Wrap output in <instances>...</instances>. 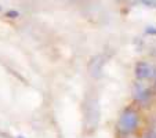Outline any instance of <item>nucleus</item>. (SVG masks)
Masks as SVG:
<instances>
[{
	"mask_svg": "<svg viewBox=\"0 0 156 138\" xmlns=\"http://www.w3.org/2000/svg\"><path fill=\"white\" fill-rule=\"evenodd\" d=\"M152 71H153V68L151 66V65L145 64V62H141V64L137 65L136 73L140 79H147V77H149L151 75H152Z\"/></svg>",
	"mask_w": 156,
	"mask_h": 138,
	"instance_id": "f03ea898",
	"label": "nucleus"
},
{
	"mask_svg": "<svg viewBox=\"0 0 156 138\" xmlns=\"http://www.w3.org/2000/svg\"><path fill=\"white\" fill-rule=\"evenodd\" d=\"M137 126V115L134 112H126L120 119V127L124 131H131Z\"/></svg>",
	"mask_w": 156,
	"mask_h": 138,
	"instance_id": "f257e3e1",
	"label": "nucleus"
}]
</instances>
